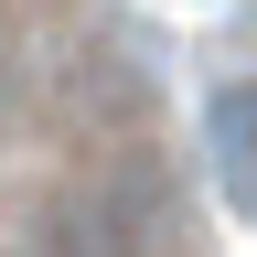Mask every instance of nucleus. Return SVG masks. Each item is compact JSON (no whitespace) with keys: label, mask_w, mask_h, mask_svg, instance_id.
<instances>
[{"label":"nucleus","mask_w":257,"mask_h":257,"mask_svg":"<svg viewBox=\"0 0 257 257\" xmlns=\"http://www.w3.org/2000/svg\"><path fill=\"white\" fill-rule=\"evenodd\" d=\"M161 246H172V214L140 172H107L43 214V257H161Z\"/></svg>","instance_id":"1"},{"label":"nucleus","mask_w":257,"mask_h":257,"mask_svg":"<svg viewBox=\"0 0 257 257\" xmlns=\"http://www.w3.org/2000/svg\"><path fill=\"white\" fill-rule=\"evenodd\" d=\"M204 150H214L225 193H236V214H257V75L214 86V107H204Z\"/></svg>","instance_id":"2"}]
</instances>
